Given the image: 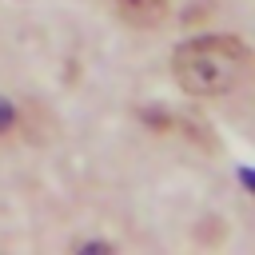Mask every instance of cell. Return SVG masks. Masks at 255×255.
<instances>
[{"mask_svg":"<svg viewBox=\"0 0 255 255\" xmlns=\"http://www.w3.org/2000/svg\"><path fill=\"white\" fill-rule=\"evenodd\" d=\"M171 72L191 96H227L247 72V48L235 36H199L175 48Z\"/></svg>","mask_w":255,"mask_h":255,"instance_id":"6da1fadb","label":"cell"},{"mask_svg":"<svg viewBox=\"0 0 255 255\" xmlns=\"http://www.w3.org/2000/svg\"><path fill=\"white\" fill-rule=\"evenodd\" d=\"M116 12H120L128 24H135V28H151V24L163 20L167 0H116Z\"/></svg>","mask_w":255,"mask_h":255,"instance_id":"7a4b0ae2","label":"cell"},{"mask_svg":"<svg viewBox=\"0 0 255 255\" xmlns=\"http://www.w3.org/2000/svg\"><path fill=\"white\" fill-rule=\"evenodd\" d=\"M8 120H12V112H8V108H4V104H0V131H4V128H8Z\"/></svg>","mask_w":255,"mask_h":255,"instance_id":"3957f363","label":"cell"}]
</instances>
